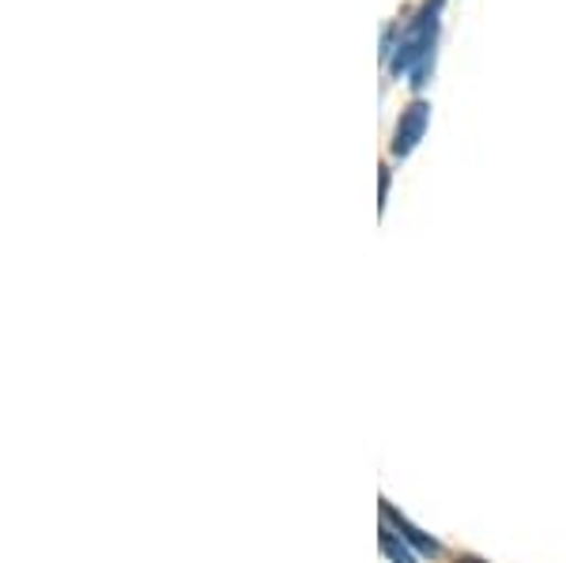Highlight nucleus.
I'll use <instances>...</instances> for the list:
<instances>
[{
  "label": "nucleus",
  "mask_w": 566,
  "mask_h": 563,
  "mask_svg": "<svg viewBox=\"0 0 566 563\" xmlns=\"http://www.w3.org/2000/svg\"><path fill=\"white\" fill-rule=\"evenodd\" d=\"M381 519H386V525H392L397 533H405V541L416 544L423 556H442V544H438L434 538H427L423 530H416V525L408 522L405 514H397V507H392V503H381Z\"/></svg>",
  "instance_id": "obj_3"
},
{
  "label": "nucleus",
  "mask_w": 566,
  "mask_h": 563,
  "mask_svg": "<svg viewBox=\"0 0 566 563\" xmlns=\"http://www.w3.org/2000/svg\"><path fill=\"white\" fill-rule=\"evenodd\" d=\"M458 563H483V560H480V556H461Z\"/></svg>",
  "instance_id": "obj_5"
},
{
  "label": "nucleus",
  "mask_w": 566,
  "mask_h": 563,
  "mask_svg": "<svg viewBox=\"0 0 566 563\" xmlns=\"http://www.w3.org/2000/svg\"><path fill=\"white\" fill-rule=\"evenodd\" d=\"M381 552H386L392 563H416L412 544L400 538V533H392V525H386V530H381Z\"/></svg>",
  "instance_id": "obj_4"
},
{
  "label": "nucleus",
  "mask_w": 566,
  "mask_h": 563,
  "mask_svg": "<svg viewBox=\"0 0 566 563\" xmlns=\"http://www.w3.org/2000/svg\"><path fill=\"white\" fill-rule=\"evenodd\" d=\"M427 122H431V106L427 103H412L405 114H400V122H397V136H392V156H412L416 152V144L423 140V133H427Z\"/></svg>",
  "instance_id": "obj_2"
},
{
  "label": "nucleus",
  "mask_w": 566,
  "mask_h": 563,
  "mask_svg": "<svg viewBox=\"0 0 566 563\" xmlns=\"http://www.w3.org/2000/svg\"><path fill=\"white\" fill-rule=\"evenodd\" d=\"M438 12H442V0H427L423 12L416 15L412 23L405 27L397 42V53L389 61V72L400 76V72H416L412 84L423 87V72H427V61H431V45H434V31H438Z\"/></svg>",
  "instance_id": "obj_1"
}]
</instances>
